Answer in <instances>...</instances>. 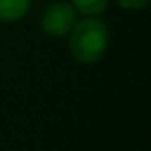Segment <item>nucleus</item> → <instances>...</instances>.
Here are the masks:
<instances>
[{"mask_svg": "<svg viewBox=\"0 0 151 151\" xmlns=\"http://www.w3.org/2000/svg\"><path fill=\"white\" fill-rule=\"evenodd\" d=\"M124 9H142L149 0H117Z\"/></svg>", "mask_w": 151, "mask_h": 151, "instance_id": "nucleus-5", "label": "nucleus"}, {"mask_svg": "<svg viewBox=\"0 0 151 151\" xmlns=\"http://www.w3.org/2000/svg\"><path fill=\"white\" fill-rule=\"evenodd\" d=\"M69 48L78 62L93 64L100 60L109 46V29L98 18H86L71 29Z\"/></svg>", "mask_w": 151, "mask_h": 151, "instance_id": "nucleus-1", "label": "nucleus"}, {"mask_svg": "<svg viewBox=\"0 0 151 151\" xmlns=\"http://www.w3.org/2000/svg\"><path fill=\"white\" fill-rule=\"evenodd\" d=\"M109 2L110 0H73V7L86 16H96L107 9Z\"/></svg>", "mask_w": 151, "mask_h": 151, "instance_id": "nucleus-4", "label": "nucleus"}, {"mask_svg": "<svg viewBox=\"0 0 151 151\" xmlns=\"http://www.w3.org/2000/svg\"><path fill=\"white\" fill-rule=\"evenodd\" d=\"M77 23V11L68 2H57L52 4L41 20V27L48 36L62 37L66 36Z\"/></svg>", "mask_w": 151, "mask_h": 151, "instance_id": "nucleus-2", "label": "nucleus"}, {"mask_svg": "<svg viewBox=\"0 0 151 151\" xmlns=\"http://www.w3.org/2000/svg\"><path fill=\"white\" fill-rule=\"evenodd\" d=\"M30 7V0H0V20L14 22L20 20Z\"/></svg>", "mask_w": 151, "mask_h": 151, "instance_id": "nucleus-3", "label": "nucleus"}]
</instances>
